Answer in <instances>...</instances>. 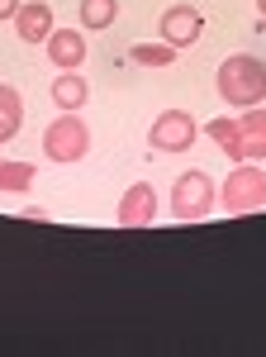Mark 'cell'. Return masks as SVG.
<instances>
[{"label": "cell", "instance_id": "obj_1", "mask_svg": "<svg viewBox=\"0 0 266 357\" xmlns=\"http://www.w3.org/2000/svg\"><path fill=\"white\" fill-rule=\"evenodd\" d=\"M219 96L233 105V110H252V105H262L266 100V62L257 53H233L219 62Z\"/></svg>", "mask_w": 266, "mask_h": 357}, {"label": "cell", "instance_id": "obj_2", "mask_svg": "<svg viewBox=\"0 0 266 357\" xmlns=\"http://www.w3.org/2000/svg\"><path fill=\"white\" fill-rule=\"evenodd\" d=\"M43 153H48L57 167L81 162V158L91 153V129H86V119H81L77 110H62L53 124L43 129Z\"/></svg>", "mask_w": 266, "mask_h": 357}, {"label": "cell", "instance_id": "obj_3", "mask_svg": "<svg viewBox=\"0 0 266 357\" xmlns=\"http://www.w3.org/2000/svg\"><path fill=\"white\" fill-rule=\"evenodd\" d=\"M219 200H224L228 215H257V210H266V172L257 162H238L228 172Z\"/></svg>", "mask_w": 266, "mask_h": 357}, {"label": "cell", "instance_id": "obj_4", "mask_svg": "<svg viewBox=\"0 0 266 357\" xmlns=\"http://www.w3.org/2000/svg\"><path fill=\"white\" fill-rule=\"evenodd\" d=\"M214 200H219V191H214L210 172H181L171 186V215L176 220H205L214 210Z\"/></svg>", "mask_w": 266, "mask_h": 357}, {"label": "cell", "instance_id": "obj_5", "mask_svg": "<svg viewBox=\"0 0 266 357\" xmlns=\"http://www.w3.org/2000/svg\"><path fill=\"white\" fill-rule=\"evenodd\" d=\"M157 33H162V43H171V48L181 53V48H190V43H200L205 20H200L195 5H166L162 20H157Z\"/></svg>", "mask_w": 266, "mask_h": 357}, {"label": "cell", "instance_id": "obj_6", "mask_svg": "<svg viewBox=\"0 0 266 357\" xmlns=\"http://www.w3.org/2000/svg\"><path fill=\"white\" fill-rule=\"evenodd\" d=\"M148 138H152L157 153H186L190 143H195V119L186 110H162L152 119V134Z\"/></svg>", "mask_w": 266, "mask_h": 357}, {"label": "cell", "instance_id": "obj_7", "mask_svg": "<svg viewBox=\"0 0 266 357\" xmlns=\"http://www.w3.org/2000/svg\"><path fill=\"white\" fill-rule=\"evenodd\" d=\"M114 220L124 224V229H143V224L157 220V191L148 186V181H133L124 200H119V210H114Z\"/></svg>", "mask_w": 266, "mask_h": 357}, {"label": "cell", "instance_id": "obj_8", "mask_svg": "<svg viewBox=\"0 0 266 357\" xmlns=\"http://www.w3.org/2000/svg\"><path fill=\"white\" fill-rule=\"evenodd\" d=\"M15 29H19V43H48V33L57 29L53 5L48 0H24L15 10Z\"/></svg>", "mask_w": 266, "mask_h": 357}, {"label": "cell", "instance_id": "obj_9", "mask_svg": "<svg viewBox=\"0 0 266 357\" xmlns=\"http://www.w3.org/2000/svg\"><path fill=\"white\" fill-rule=\"evenodd\" d=\"M43 48H48V62H53V67L72 72V67L86 62V33H81V29H53Z\"/></svg>", "mask_w": 266, "mask_h": 357}, {"label": "cell", "instance_id": "obj_10", "mask_svg": "<svg viewBox=\"0 0 266 357\" xmlns=\"http://www.w3.org/2000/svg\"><path fill=\"white\" fill-rule=\"evenodd\" d=\"M86 100H91V86H86V77H81L77 67L53 77V105L57 110H81Z\"/></svg>", "mask_w": 266, "mask_h": 357}, {"label": "cell", "instance_id": "obj_11", "mask_svg": "<svg viewBox=\"0 0 266 357\" xmlns=\"http://www.w3.org/2000/svg\"><path fill=\"white\" fill-rule=\"evenodd\" d=\"M238 129H242V153H247L252 162H262V158H266V110H262V105L242 110Z\"/></svg>", "mask_w": 266, "mask_h": 357}, {"label": "cell", "instance_id": "obj_12", "mask_svg": "<svg viewBox=\"0 0 266 357\" xmlns=\"http://www.w3.org/2000/svg\"><path fill=\"white\" fill-rule=\"evenodd\" d=\"M19 124H24V96L0 82V143L19 138Z\"/></svg>", "mask_w": 266, "mask_h": 357}, {"label": "cell", "instance_id": "obj_13", "mask_svg": "<svg viewBox=\"0 0 266 357\" xmlns=\"http://www.w3.org/2000/svg\"><path fill=\"white\" fill-rule=\"evenodd\" d=\"M210 138L219 143V148H224V153H228V158H233V162H247V153H242V129H238V119H228V114H224V119H210Z\"/></svg>", "mask_w": 266, "mask_h": 357}, {"label": "cell", "instance_id": "obj_14", "mask_svg": "<svg viewBox=\"0 0 266 357\" xmlns=\"http://www.w3.org/2000/svg\"><path fill=\"white\" fill-rule=\"evenodd\" d=\"M114 15H119V0H81V29H91V33L109 29Z\"/></svg>", "mask_w": 266, "mask_h": 357}, {"label": "cell", "instance_id": "obj_15", "mask_svg": "<svg viewBox=\"0 0 266 357\" xmlns=\"http://www.w3.org/2000/svg\"><path fill=\"white\" fill-rule=\"evenodd\" d=\"M33 162H0V191H15V195H24L29 186H33Z\"/></svg>", "mask_w": 266, "mask_h": 357}, {"label": "cell", "instance_id": "obj_16", "mask_svg": "<svg viewBox=\"0 0 266 357\" xmlns=\"http://www.w3.org/2000/svg\"><path fill=\"white\" fill-rule=\"evenodd\" d=\"M129 62H143V67H171V62H176V48H171V43H133Z\"/></svg>", "mask_w": 266, "mask_h": 357}, {"label": "cell", "instance_id": "obj_17", "mask_svg": "<svg viewBox=\"0 0 266 357\" xmlns=\"http://www.w3.org/2000/svg\"><path fill=\"white\" fill-rule=\"evenodd\" d=\"M19 5H24V0H0V24H5V20H15V10H19Z\"/></svg>", "mask_w": 266, "mask_h": 357}, {"label": "cell", "instance_id": "obj_18", "mask_svg": "<svg viewBox=\"0 0 266 357\" xmlns=\"http://www.w3.org/2000/svg\"><path fill=\"white\" fill-rule=\"evenodd\" d=\"M257 15H262V20H266V0H257Z\"/></svg>", "mask_w": 266, "mask_h": 357}]
</instances>
